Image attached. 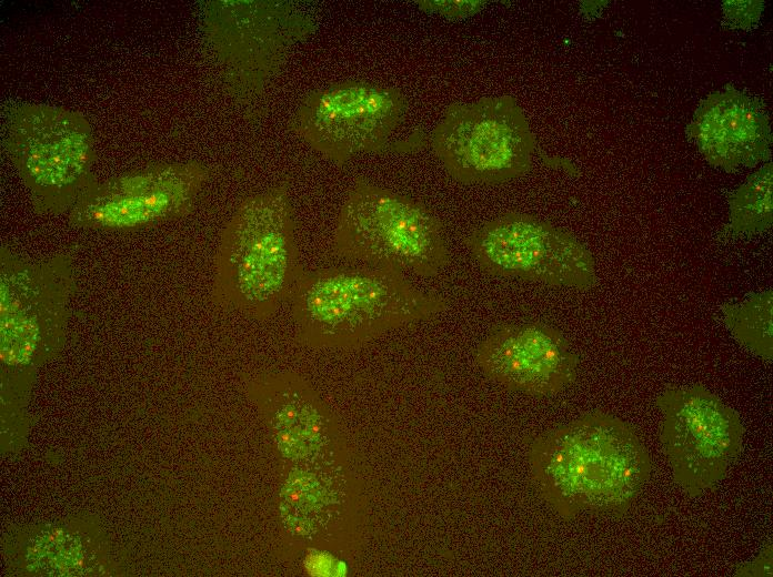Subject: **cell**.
Here are the masks:
<instances>
[{"label":"cell","mask_w":773,"mask_h":577,"mask_svg":"<svg viewBox=\"0 0 773 577\" xmlns=\"http://www.w3.org/2000/svg\"><path fill=\"white\" fill-rule=\"evenodd\" d=\"M529 464L541 496L566 518L625 513L652 472L635 429L599 411L536 436L529 448Z\"/></svg>","instance_id":"obj_1"},{"label":"cell","mask_w":773,"mask_h":577,"mask_svg":"<svg viewBox=\"0 0 773 577\" xmlns=\"http://www.w3.org/2000/svg\"><path fill=\"white\" fill-rule=\"evenodd\" d=\"M302 271L289 183L282 181L243 199L224 225L212 301L265 318L289 301Z\"/></svg>","instance_id":"obj_2"},{"label":"cell","mask_w":773,"mask_h":577,"mask_svg":"<svg viewBox=\"0 0 773 577\" xmlns=\"http://www.w3.org/2000/svg\"><path fill=\"white\" fill-rule=\"evenodd\" d=\"M301 331L315 341L359 343L442 313L448 301L381 266L302 271L289 301Z\"/></svg>","instance_id":"obj_3"},{"label":"cell","mask_w":773,"mask_h":577,"mask_svg":"<svg viewBox=\"0 0 773 577\" xmlns=\"http://www.w3.org/2000/svg\"><path fill=\"white\" fill-rule=\"evenodd\" d=\"M337 256L433 277L450 262L444 226L422 202L358 179L333 230Z\"/></svg>","instance_id":"obj_4"},{"label":"cell","mask_w":773,"mask_h":577,"mask_svg":"<svg viewBox=\"0 0 773 577\" xmlns=\"http://www.w3.org/2000/svg\"><path fill=\"white\" fill-rule=\"evenodd\" d=\"M2 140L40 213H68L97 180L92 129L79 111L46 103L18 104L6 118Z\"/></svg>","instance_id":"obj_5"},{"label":"cell","mask_w":773,"mask_h":577,"mask_svg":"<svg viewBox=\"0 0 773 577\" xmlns=\"http://www.w3.org/2000/svg\"><path fill=\"white\" fill-rule=\"evenodd\" d=\"M431 142L448 174L464 184L514 180L530 170L535 150L523 110L506 94L448 105Z\"/></svg>","instance_id":"obj_6"},{"label":"cell","mask_w":773,"mask_h":577,"mask_svg":"<svg viewBox=\"0 0 773 577\" xmlns=\"http://www.w3.org/2000/svg\"><path fill=\"white\" fill-rule=\"evenodd\" d=\"M655 403L674 483L691 498L713 489L742 451L740 416L701 384L667 386Z\"/></svg>","instance_id":"obj_7"},{"label":"cell","mask_w":773,"mask_h":577,"mask_svg":"<svg viewBox=\"0 0 773 577\" xmlns=\"http://www.w3.org/2000/svg\"><path fill=\"white\" fill-rule=\"evenodd\" d=\"M471 256L490 275L554 287L592 288L598 281L591 251L570 232L528 213L510 211L464 239Z\"/></svg>","instance_id":"obj_8"},{"label":"cell","mask_w":773,"mask_h":577,"mask_svg":"<svg viewBox=\"0 0 773 577\" xmlns=\"http://www.w3.org/2000/svg\"><path fill=\"white\" fill-rule=\"evenodd\" d=\"M74 288L69 254L26 259L0 249V324L2 364L18 368L34 363L59 337L69 316Z\"/></svg>","instance_id":"obj_9"},{"label":"cell","mask_w":773,"mask_h":577,"mask_svg":"<svg viewBox=\"0 0 773 577\" xmlns=\"http://www.w3.org/2000/svg\"><path fill=\"white\" fill-rule=\"evenodd\" d=\"M200 162L157 163L94 180L68 211L78 227L132 231L188 215L209 180Z\"/></svg>","instance_id":"obj_10"},{"label":"cell","mask_w":773,"mask_h":577,"mask_svg":"<svg viewBox=\"0 0 773 577\" xmlns=\"http://www.w3.org/2000/svg\"><path fill=\"white\" fill-rule=\"evenodd\" d=\"M404 112L405 99L398 89L350 80L309 93L291 126L317 152L343 164L384 148Z\"/></svg>","instance_id":"obj_11"},{"label":"cell","mask_w":773,"mask_h":577,"mask_svg":"<svg viewBox=\"0 0 773 577\" xmlns=\"http://www.w3.org/2000/svg\"><path fill=\"white\" fill-rule=\"evenodd\" d=\"M475 361L502 386L531 396H553L578 376L579 357L555 327L539 323H505L479 344Z\"/></svg>","instance_id":"obj_12"},{"label":"cell","mask_w":773,"mask_h":577,"mask_svg":"<svg viewBox=\"0 0 773 577\" xmlns=\"http://www.w3.org/2000/svg\"><path fill=\"white\" fill-rule=\"evenodd\" d=\"M686 132L709 164L729 173L771 156L769 118L757 101L732 87L710 93Z\"/></svg>","instance_id":"obj_13"},{"label":"cell","mask_w":773,"mask_h":577,"mask_svg":"<svg viewBox=\"0 0 773 577\" xmlns=\"http://www.w3.org/2000/svg\"><path fill=\"white\" fill-rule=\"evenodd\" d=\"M723 321L733 337L746 350L771 361L773 356V291L757 292L721 308Z\"/></svg>","instance_id":"obj_14"},{"label":"cell","mask_w":773,"mask_h":577,"mask_svg":"<svg viewBox=\"0 0 773 577\" xmlns=\"http://www.w3.org/2000/svg\"><path fill=\"white\" fill-rule=\"evenodd\" d=\"M773 165H762L729 198V230L733 235H756L773 222Z\"/></svg>","instance_id":"obj_15"},{"label":"cell","mask_w":773,"mask_h":577,"mask_svg":"<svg viewBox=\"0 0 773 577\" xmlns=\"http://www.w3.org/2000/svg\"><path fill=\"white\" fill-rule=\"evenodd\" d=\"M764 2L759 0L725 1L723 17L732 28L751 30L761 19Z\"/></svg>","instance_id":"obj_16"},{"label":"cell","mask_w":773,"mask_h":577,"mask_svg":"<svg viewBox=\"0 0 773 577\" xmlns=\"http://www.w3.org/2000/svg\"><path fill=\"white\" fill-rule=\"evenodd\" d=\"M305 567L313 576H341L345 574L344 564L324 551L310 550Z\"/></svg>","instance_id":"obj_17"},{"label":"cell","mask_w":773,"mask_h":577,"mask_svg":"<svg viewBox=\"0 0 773 577\" xmlns=\"http://www.w3.org/2000/svg\"><path fill=\"white\" fill-rule=\"evenodd\" d=\"M425 11L436 12L446 17L462 18L473 14L481 9V1H420Z\"/></svg>","instance_id":"obj_18"},{"label":"cell","mask_w":773,"mask_h":577,"mask_svg":"<svg viewBox=\"0 0 773 577\" xmlns=\"http://www.w3.org/2000/svg\"><path fill=\"white\" fill-rule=\"evenodd\" d=\"M301 425L283 427L278 434L279 448L287 457H297L305 448L303 432L300 433Z\"/></svg>","instance_id":"obj_19"},{"label":"cell","mask_w":773,"mask_h":577,"mask_svg":"<svg viewBox=\"0 0 773 577\" xmlns=\"http://www.w3.org/2000/svg\"><path fill=\"white\" fill-rule=\"evenodd\" d=\"M740 576H771L772 575V551L771 546L763 551L750 564H745L743 568L737 570Z\"/></svg>","instance_id":"obj_20"},{"label":"cell","mask_w":773,"mask_h":577,"mask_svg":"<svg viewBox=\"0 0 773 577\" xmlns=\"http://www.w3.org/2000/svg\"><path fill=\"white\" fill-rule=\"evenodd\" d=\"M289 526L293 532L300 535H307L311 529V524L303 518L291 517L289 520Z\"/></svg>","instance_id":"obj_21"}]
</instances>
